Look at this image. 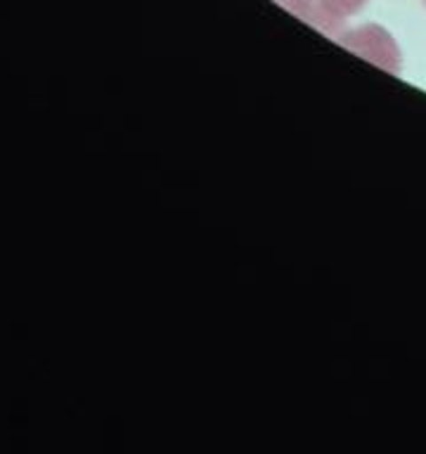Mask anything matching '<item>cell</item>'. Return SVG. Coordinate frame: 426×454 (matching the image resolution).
Wrapping results in <instances>:
<instances>
[{"mask_svg": "<svg viewBox=\"0 0 426 454\" xmlns=\"http://www.w3.org/2000/svg\"><path fill=\"white\" fill-rule=\"evenodd\" d=\"M320 3H322L327 12L336 14V17H346V14L358 12L367 0H320Z\"/></svg>", "mask_w": 426, "mask_h": 454, "instance_id": "1", "label": "cell"}, {"mask_svg": "<svg viewBox=\"0 0 426 454\" xmlns=\"http://www.w3.org/2000/svg\"><path fill=\"white\" fill-rule=\"evenodd\" d=\"M280 3H287V5H291V7H296V5H304L305 0H280Z\"/></svg>", "mask_w": 426, "mask_h": 454, "instance_id": "2", "label": "cell"}, {"mask_svg": "<svg viewBox=\"0 0 426 454\" xmlns=\"http://www.w3.org/2000/svg\"><path fill=\"white\" fill-rule=\"evenodd\" d=\"M424 5H426V0H424Z\"/></svg>", "mask_w": 426, "mask_h": 454, "instance_id": "3", "label": "cell"}]
</instances>
